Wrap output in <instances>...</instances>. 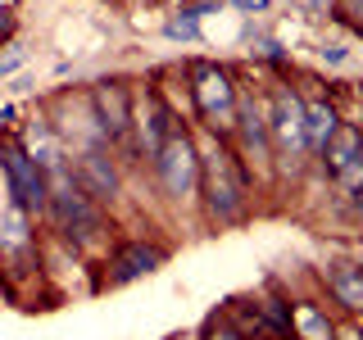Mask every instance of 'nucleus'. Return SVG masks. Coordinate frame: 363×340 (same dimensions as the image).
Masks as SVG:
<instances>
[{"label": "nucleus", "mask_w": 363, "mask_h": 340, "mask_svg": "<svg viewBox=\"0 0 363 340\" xmlns=\"http://www.w3.org/2000/svg\"><path fill=\"white\" fill-rule=\"evenodd\" d=\"M45 209H50L55 227H60L73 245H96L100 232H105V218H100V209L91 204L86 186L82 181H68L64 173L55 177L50 191H45Z\"/></svg>", "instance_id": "nucleus-1"}, {"label": "nucleus", "mask_w": 363, "mask_h": 340, "mask_svg": "<svg viewBox=\"0 0 363 340\" xmlns=\"http://www.w3.org/2000/svg\"><path fill=\"white\" fill-rule=\"evenodd\" d=\"M200 191L209 200V213L223 222H232L245 209V177L227 150H209L200 159Z\"/></svg>", "instance_id": "nucleus-2"}, {"label": "nucleus", "mask_w": 363, "mask_h": 340, "mask_svg": "<svg viewBox=\"0 0 363 340\" xmlns=\"http://www.w3.org/2000/svg\"><path fill=\"white\" fill-rule=\"evenodd\" d=\"M155 164H159V177H164V186L173 191V196H186V191L196 186V177H200L196 145H191L182 132H173V136H168V141L155 150Z\"/></svg>", "instance_id": "nucleus-3"}, {"label": "nucleus", "mask_w": 363, "mask_h": 340, "mask_svg": "<svg viewBox=\"0 0 363 340\" xmlns=\"http://www.w3.org/2000/svg\"><path fill=\"white\" fill-rule=\"evenodd\" d=\"M0 164H5L9 191H14V200L23 204V209H45V191H50V181L41 177L37 159H28L18 145H9V150L0 154Z\"/></svg>", "instance_id": "nucleus-4"}, {"label": "nucleus", "mask_w": 363, "mask_h": 340, "mask_svg": "<svg viewBox=\"0 0 363 340\" xmlns=\"http://www.w3.org/2000/svg\"><path fill=\"white\" fill-rule=\"evenodd\" d=\"M196 105H200V113L213 123V128H232L236 91H232V82H227V73H218V68H200L196 73Z\"/></svg>", "instance_id": "nucleus-5"}, {"label": "nucleus", "mask_w": 363, "mask_h": 340, "mask_svg": "<svg viewBox=\"0 0 363 340\" xmlns=\"http://www.w3.org/2000/svg\"><path fill=\"white\" fill-rule=\"evenodd\" d=\"M91 105H96V123L105 128L109 136H123L132 123V100L128 91H123L118 82H100L96 91H91Z\"/></svg>", "instance_id": "nucleus-6"}, {"label": "nucleus", "mask_w": 363, "mask_h": 340, "mask_svg": "<svg viewBox=\"0 0 363 340\" xmlns=\"http://www.w3.org/2000/svg\"><path fill=\"white\" fill-rule=\"evenodd\" d=\"M159 264H164V249H155V245H128V249H118V259L109 264V281H113V286H128V281L155 272Z\"/></svg>", "instance_id": "nucleus-7"}, {"label": "nucleus", "mask_w": 363, "mask_h": 340, "mask_svg": "<svg viewBox=\"0 0 363 340\" xmlns=\"http://www.w3.org/2000/svg\"><path fill=\"white\" fill-rule=\"evenodd\" d=\"M272 132H277L281 150H300L304 145V109L295 105L291 96H277V105H272Z\"/></svg>", "instance_id": "nucleus-8"}, {"label": "nucleus", "mask_w": 363, "mask_h": 340, "mask_svg": "<svg viewBox=\"0 0 363 340\" xmlns=\"http://www.w3.org/2000/svg\"><path fill=\"white\" fill-rule=\"evenodd\" d=\"M82 181L96 191V196H113V191H118V173H113V164L105 159L100 145H91L82 154Z\"/></svg>", "instance_id": "nucleus-9"}, {"label": "nucleus", "mask_w": 363, "mask_h": 340, "mask_svg": "<svg viewBox=\"0 0 363 340\" xmlns=\"http://www.w3.org/2000/svg\"><path fill=\"white\" fill-rule=\"evenodd\" d=\"M359 150H363V141H359V132H354V128H336V132H332V141L323 145L327 168H332V173H345V168H354V159H363Z\"/></svg>", "instance_id": "nucleus-10"}, {"label": "nucleus", "mask_w": 363, "mask_h": 340, "mask_svg": "<svg viewBox=\"0 0 363 340\" xmlns=\"http://www.w3.org/2000/svg\"><path fill=\"white\" fill-rule=\"evenodd\" d=\"M327 281H332L336 300L345 304L350 313H363V268H354V264H336Z\"/></svg>", "instance_id": "nucleus-11"}, {"label": "nucleus", "mask_w": 363, "mask_h": 340, "mask_svg": "<svg viewBox=\"0 0 363 340\" xmlns=\"http://www.w3.org/2000/svg\"><path fill=\"white\" fill-rule=\"evenodd\" d=\"M332 132H336V113H332V105L313 100V105L304 109V141H309L313 150H323V145L332 141Z\"/></svg>", "instance_id": "nucleus-12"}, {"label": "nucleus", "mask_w": 363, "mask_h": 340, "mask_svg": "<svg viewBox=\"0 0 363 340\" xmlns=\"http://www.w3.org/2000/svg\"><path fill=\"white\" fill-rule=\"evenodd\" d=\"M291 322L300 327V332H309L313 340H327V336H332V327H327V322H323V317H318L313 309H295V317H291Z\"/></svg>", "instance_id": "nucleus-13"}, {"label": "nucleus", "mask_w": 363, "mask_h": 340, "mask_svg": "<svg viewBox=\"0 0 363 340\" xmlns=\"http://www.w3.org/2000/svg\"><path fill=\"white\" fill-rule=\"evenodd\" d=\"M168 37H182V41L200 37V23H196V14H177L173 23H168Z\"/></svg>", "instance_id": "nucleus-14"}, {"label": "nucleus", "mask_w": 363, "mask_h": 340, "mask_svg": "<svg viewBox=\"0 0 363 340\" xmlns=\"http://www.w3.org/2000/svg\"><path fill=\"white\" fill-rule=\"evenodd\" d=\"M241 123H245L250 145H264V118H259V109H241Z\"/></svg>", "instance_id": "nucleus-15"}, {"label": "nucleus", "mask_w": 363, "mask_h": 340, "mask_svg": "<svg viewBox=\"0 0 363 340\" xmlns=\"http://www.w3.org/2000/svg\"><path fill=\"white\" fill-rule=\"evenodd\" d=\"M209 340H245V336H241V332H232V327H218V332H213Z\"/></svg>", "instance_id": "nucleus-16"}, {"label": "nucleus", "mask_w": 363, "mask_h": 340, "mask_svg": "<svg viewBox=\"0 0 363 340\" xmlns=\"http://www.w3.org/2000/svg\"><path fill=\"white\" fill-rule=\"evenodd\" d=\"M236 5H241V9H259V5H264V0H236Z\"/></svg>", "instance_id": "nucleus-17"}, {"label": "nucleus", "mask_w": 363, "mask_h": 340, "mask_svg": "<svg viewBox=\"0 0 363 340\" xmlns=\"http://www.w3.org/2000/svg\"><path fill=\"white\" fill-rule=\"evenodd\" d=\"M359 9H363V0H359ZM359 28H363V18H359Z\"/></svg>", "instance_id": "nucleus-18"}, {"label": "nucleus", "mask_w": 363, "mask_h": 340, "mask_svg": "<svg viewBox=\"0 0 363 340\" xmlns=\"http://www.w3.org/2000/svg\"><path fill=\"white\" fill-rule=\"evenodd\" d=\"M359 204H363V191H359Z\"/></svg>", "instance_id": "nucleus-19"}]
</instances>
